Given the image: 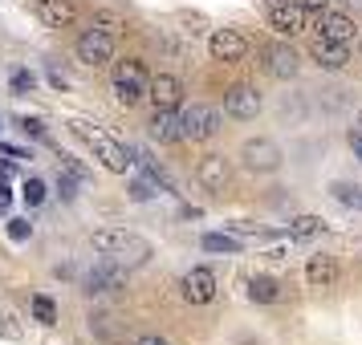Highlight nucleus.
<instances>
[{
  "mask_svg": "<svg viewBox=\"0 0 362 345\" xmlns=\"http://www.w3.org/2000/svg\"><path fill=\"white\" fill-rule=\"evenodd\" d=\"M329 191H334V199H338V203H346V207L362 212V183H334Z\"/></svg>",
  "mask_w": 362,
  "mask_h": 345,
  "instance_id": "412c9836",
  "label": "nucleus"
},
{
  "mask_svg": "<svg viewBox=\"0 0 362 345\" xmlns=\"http://www.w3.org/2000/svg\"><path fill=\"white\" fill-rule=\"evenodd\" d=\"M183 296H187L192 305H208L216 296V277L208 268H192V272L183 277Z\"/></svg>",
  "mask_w": 362,
  "mask_h": 345,
  "instance_id": "4468645a",
  "label": "nucleus"
},
{
  "mask_svg": "<svg viewBox=\"0 0 362 345\" xmlns=\"http://www.w3.org/2000/svg\"><path fill=\"white\" fill-rule=\"evenodd\" d=\"M0 126H4V122H0Z\"/></svg>",
  "mask_w": 362,
  "mask_h": 345,
  "instance_id": "4c0bfd02",
  "label": "nucleus"
},
{
  "mask_svg": "<svg viewBox=\"0 0 362 345\" xmlns=\"http://www.w3.org/2000/svg\"><path fill=\"white\" fill-rule=\"evenodd\" d=\"M281 147L273 143V138H248L245 147H240V163L248 167V171H257V175H269V171H277L281 167Z\"/></svg>",
  "mask_w": 362,
  "mask_h": 345,
  "instance_id": "39448f33",
  "label": "nucleus"
},
{
  "mask_svg": "<svg viewBox=\"0 0 362 345\" xmlns=\"http://www.w3.org/2000/svg\"><path fill=\"white\" fill-rule=\"evenodd\" d=\"M261 57H264V69H269L273 78H281V82H285V78H297V69H301V57H297L289 45H264Z\"/></svg>",
  "mask_w": 362,
  "mask_h": 345,
  "instance_id": "1a4fd4ad",
  "label": "nucleus"
},
{
  "mask_svg": "<svg viewBox=\"0 0 362 345\" xmlns=\"http://www.w3.org/2000/svg\"><path fill=\"white\" fill-rule=\"evenodd\" d=\"M151 138L155 143H180L183 114H175V110H155V118H151Z\"/></svg>",
  "mask_w": 362,
  "mask_h": 345,
  "instance_id": "dca6fc26",
  "label": "nucleus"
},
{
  "mask_svg": "<svg viewBox=\"0 0 362 345\" xmlns=\"http://www.w3.org/2000/svg\"><path fill=\"white\" fill-rule=\"evenodd\" d=\"M131 195H134V199H151L155 191H151V183H147V179H139V183L131 187Z\"/></svg>",
  "mask_w": 362,
  "mask_h": 345,
  "instance_id": "7c9ffc66",
  "label": "nucleus"
},
{
  "mask_svg": "<svg viewBox=\"0 0 362 345\" xmlns=\"http://www.w3.org/2000/svg\"><path fill=\"white\" fill-rule=\"evenodd\" d=\"M317 29H322V37H334V41H346V45H350L354 33H358L354 20L342 17V13H322V17H317Z\"/></svg>",
  "mask_w": 362,
  "mask_h": 345,
  "instance_id": "6ab92c4d",
  "label": "nucleus"
},
{
  "mask_svg": "<svg viewBox=\"0 0 362 345\" xmlns=\"http://www.w3.org/2000/svg\"><path fill=\"white\" fill-rule=\"evenodd\" d=\"M350 147H354V155H358V163H362V134H350Z\"/></svg>",
  "mask_w": 362,
  "mask_h": 345,
  "instance_id": "72a5a7b5",
  "label": "nucleus"
},
{
  "mask_svg": "<svg viewBox=\"0 0 362 345\" xmlns=\"http://www.w3.org/2000/svg\"><path fill=\"white\" fill-rule=\"evenodd\" d=\"M208 49H212L216 61H240L248 53V41L236 33V29H216L212 41H208Z\"/></svg>",
  "mask_w": 362,
  "mask_h": 345,
  "instance_id": "f8f14e48",
  "label": "nucleus"
},
{
  "mask_svg": "<svg viewBox=\"0 0 362 345\" xmlns=\"http://www.w3.org/2000/svg\"><path fill=\"white\" fill-rule=\"evenodd\" d=\"M8 236H13V240H29V236H33V224H29V219H8Z\"/></svg>",
  "mask_w": 362,
  "mask_h": 345,
  "instance_id": "cd10ccee",
  "label": "nucleus"
},
{
  "mask_svg": "<svg viewBox=\"0 0 362 345\" xmlns=\"http://www.w3.org/2000/svg\"><path fill=\"white\" fill-rule=\"evenodd\" d=\"M110 85H115V98L122 106H134V102L151 98V78H147V69H143V61H122L115 69Z\"/></svg>",
  "mask_w": 362,
  "mask_h": 345,
  "instance_id": "7ed1b4c3",
  "label": "nucleus"
},
{
  "mask_svg": "<svg viewBox=\"0 0 362 345\" xmlns=\"http://www.w3.org/2000/svg\"><path fill=\"white\" fill-rule=\"evenodd\" d=\"M297 4H301L305 13H313V17H322V13L329 8V0H297Z\"/></svg>",
  "mask_w": 362,
  "mask_h": 345,
  "instance_id": "c756f323",
  "label": "nucleus"
},
{
  "mask_svg": "<svg viewBox=\"0 0 362 345\" xmlns=\"http://www.w3.org/2000/svg\"><path fill=\"white\" fill-rule=\"evenodd\" d=\"M204 248H208V252H240V240H232V236H220V231H212V236H204Z\"/></svg>",
  "mask_w": 362,
  "mask_h": 345,
  "instance_id": "b1692460",
  "label": "nucleus"
},
{
  "mask_svg": "<svg viewBox=\"0 0 362 345\" xmlns=\"http://www.w3.org/2000/svg\"><path fill=\"white\" fill-rule=\"evenodd\" d=\"M21 195H25V203H29V207L45 203V183H41V179H29L25 187H21Z\"/></svg>",
  "mask_w": 362,
  "mask_h": 345,
  "instance_id": "393cba45",
  "label": "nucleus"
},
{
  "mask_svg": "<svg viewBox=\"0 0 362 345\" xmlns=\"http://www.w3.org/2000/svg\"><path fill=\"white\" fill-rule=\"evenodd\" d=\"M37 17L49 29H66L74 25V0H37Z\"/></svg>",
  "mask_w": 362,
  "mask_h": 345,
  "instance_id": "f3484780",
  "label": "nucleus"
},
{
  "mask_svg": "<svg viewBox=\"0 0 362 345\" xmlns=\"http://www.w3.org/2000/svg\"><path fill=\"white\" fill-rule=\"evenodd\" d=\"M305 280H310V289H334V280H338V264H334V256H310V264H305Z\"/></svg>",
  "mask_w": 362,
  "mask_h": 345,
  "instance_id": "a211bd4d",
  "label": "nucleus"
},
{
  "mask_svg": "<svg viewBox=\"0 0 362 345\" xmlns=\"http://www.w3.org/2000/svg\"><path fill=\"white\" fill-rule=\"evenodd\" d=\"M310 57L322 69H342L350 61V49H346V41H334V37H313Z\"/></svg>",
  "mask_w": 362,
  "mask_h": 345,
  "instance_id": "9d476101",
  "label": "nucleus"
},
{
  "mask_svg": "<svg viewBox=\"0 0 362 345\" xmlns=\"http://www.w3.org/2000/svg\"><path fill=\"white\" fill-rule=\"evenodd\" d=\"M0 337H8V341H17V337H21L17 317H13V313H0Z\"/></svg>",
  "mask_w": 362,
  "mask_h": 345,
  "instance_id": "bb28decb",
  "label": "nucleus"
},
{
  "mask_svg": "<svg viewBox=\"0 0 362 345\" xmlns=\"http://www.w3.org/2000/svg\"><path fill=\"white\" fill-rule=\"evenodd\" d=\"M317 231H322V219L317 215H297L293 224H289V236H297V240H310Z\"/></svg>",
  "mask_w": 362,
  "mask_h": 345,
  "instance_id": "4be33fe9",
  "label": "nucleus"
},
{
  "mask_svg": "<svg viewBox=\"0 0 362 345\" xmlns=\"http://www.w3.org/2000/svg\"><path fill=\"white\" fill-rule=\"evenodd\" d=\"M224 114L240 118V122L257 118V114H261V94H257L252 85H232L228 94H224Z\"/></svg>",
  "mask_w": 362,
  "mask_h": 345,
  "instance_id": "0eeeda50",
  "label": "nucleus"
},
{
  "mask_svg": "<svg viewBox=\"0 0 362 345\" xmlns=\"http://www.w3.org/2000/svg\"><path fill=\"white\" fill-rule=\"evenodd\" d=\"M49 82L57 85V90H66V73H57V69H49Z\"/></svg>",
  "mask_w": 362,
  "mask_h": 345,
  "instance_id": "473e14b6",
  "label": "nucleus"
},
{
  "mask_svg": "<svg viewBox=\"0 0 362 345\" xmlns=\"http://www.w3.org/2000/svg\"><path fill=\"white\" fill-rule=\"evenodd\" d=\"M33 85H37V78L29 69H17V73H13V94H29Z\"/></svg>",
  "mask_w": 362,
  "mask_h": 345,
  "instance_id": "a878e982",
  "label": "nucleus"
},
{
  "mask_svg": "<svg viewBox=\"0 0 362 345\" xmlns=\"http://www.w3.org/2000/svg\"><path fill=\"white\" fill-rule=\"evenodd\" d=\"M122 280H127L122 264H115V260H106V256H102L98 268H90V272H86V289H90V293H115V289H122Z\"/></svg>",
  "mask_w": 362,
  "mask_h": 345,
  "instance_id": "9b49d317",
  "label": "nucleus"
},
{
  "mask_svg": "<svg viewBox=\"0 0 362 345\" xmlns=\"http://www.w3.org/2000/svg\"><path fill=\"white\" fill-rule=\"evenodd\" d=\"M21 131H25V134H37V138H45V122H41V118H21Z\"/></svg>",
  "mask_w": 362,
  "mask_h": 345,
  "instance_id": "c85d7f7f",
  "label": "nucleus"
},
{
  "mask_svg": "<svg viewBox=\"0 0 362 345\" xmlns=\"http://www.w3.org/2000/svg\"><path fill=\"white\" fill-rule=\"evenodd\" d=\"M69 126H74V134L82 138L86 147L94 150V159H98V163L106 167V171H115V175H122V171H127V167L134 163L131 155H127V147H122V143H115V138H110L106 131H98V126H90V122H82V118H74Z\"/></svg>",
  "mask_w": 362,
  "mask_h": 345,
  "instance_id": "f03ea898",
  "label": "nucleus"
},
{
  "mask_svg": "<svg viewBox=\"0 0 362 345\" xmlns=\"http://www.w3.org/2000/svg\"><path fill=\"white\" fill-rule=\"evenodd\" d=\"M29 309H33V317L41 321V325H57V305H53L49 296H33Z\"/></svg>",
  "mask_w": 362,
  "mask_h": 345,
  "instance_id": "5701e85b",
  "label": "nucleus"
},
{
  "mask_svg": "<svg viewBox=\"0 0 362 345\" xmlns=\"http://www.w3.org/2000/svg\"><path fill=\"white\" fill-rule=\"evenodd\" d=\"M74 49H78V61L82 66H106L115 57V33L110 29H86Z\"/></svg>",
  "mask_w": 362,
  "mask_h": 345,
  "instance_id": "20e7f679",
  "label": "nucleus"
},
{
  "mask_svg": "<svg viewBox=\"0 0 362 345\" xmlns=\"http://www.w3.org/2000/svg\"><path fill=\"white\" fill-rule=\"evenodd\" d=\"M8 203H13V191H8V187L0 183V212H8Z\"/></svg>",
  "mask_w": 362,
  "mask_h": 345,
  "instance_id": "2f4dec72",
  "label": "nucleus"
},
{
  "mask_svg": "<svg viewBox=\"0 0 362 345\" xmlns=\"http://www.w3.org/2000/svg\"><path fill=\"white\" fill-rule=\"evenodd\" d=\"M269 25H273L281 37L305 33V8H301L297 0H289V4H277V8H269Z\"/></svg>",
  "mask_w": 362,
  "mask_h": 345,
  "instance_id": "6e6552de",
  "label": "nucleus"
},
{
  "mask_svg": "<svg viewBox=\"0 0 362 345\" xmlns=\"http://www.w3.org/2000/svg\"><path fill=\"white\" fill-rule=\"evenodd\" d=\"M350 134H362V114L354 118V131H350Z\"/></svg>",
  "mask_w": 362,
  "mask_h": 345,
  "instance_id": "c9c22d12",
  "label": "nucleus"
},
{
  "mask_svg": "<svg viewBox=\"0 0 362 345\" xmlns=\"http://www.w3.org/2000/svg\"><path fill=\"white\" fill-rule=\"evenodd\" d=\"M151 102H155V110H175L183 102V85L175 73H159V78H151Z\"/></svg>",
  "mask_w": 362,
  "mask_h": 345,
  "instance_id": "ddd939ff",
  "label": "nucleus"
},
{
  "mask_svg": "<svg viewBox=\"0 0 362 345\" xmlns=\"http://www.w3.org/2000/svg\"><path fill=\"white\" fill-rule=\"evenodd\" d=\"M248 296L257 301V305H273L281 296V284L277 280H269V277H252L248 280Z\"/></svg>",
  "mask_w": 362,
  "mask_h": 345,
  "instance_id": "aec40b11",
  "label": "nucleus"
},
{
  "mask_svg": "<svg viewBox=\"0 0 362 345\" xmlns=\"http://www.w3.org/2000/svg\"><path fill=\"white\" fill-rule=\"evenodd\" d=\"M264 4H269V8H277V4H289V0H264Z\"/></svg>",
  "mask_w": 362,
  "mask_h": 345,
  "instance_id": "e433bc0d",
  "label": "nucleus"
},
{
  "mask_svg": "<svg viewBox=\"0 0 362 345\" xmlns=\"http://www.w3.org/2000/svg\"><path fill=\"white\" fill-rule=\"evenodd\" d=\"M134 345H167V341H163V337H139Z\"/></svg>",
  "mask_w": 362,
  "mask_h": 345,
  "instance_id": "f704fd0d",
  "label": "nucleus"
},
{
  "mask_svg": "<svg viewBox=\"0 0 362 345\" xmlns=\"http://www.w3.org/2000/svg\"><path fill=\"white\" fill-rule=\"evenodd\" d=\"M94 252H102L106 260L122 264V268H139V264L151 260V244L134 231H122V228H106V231H94Z\"/></svg>",
  "mask_w": 362,
  "mask_h": 345,
  "instance_id": "f257e3e1",
  "label": "nucleus"
},
{
  "mask_svg": "<svg viewBox=\"0 0 362 345\" xmlns=\"http://www.w3.org/2000/svg\"><path fill=\"white\" fill-rule=\"evenodd\" d=\"M220 131V110L212 106H192V110H183V138H212Z\"/></svg>",
  "mask_w": 362,
  "mask_h": 345,
  "instance_id": "423d86ee",
  "label": "nucleus"
},
{
  "mask_svg": "<svg viewBox=\"0 0 362 345\" xmlns=\"http://www.w3.org/2000/svg\"><path fill=\"white\" fill-rule=\"evenodd\" d=\"M196 179L204 183L208 191H224V187H228V179H232V171H228V163H224V155H208V159L199 163Z\"/></svg>",
  "mask_w": 362,
  "mask_h": 345,
  "instance_id": "2eb2a0df",
  "label": "nucleus"
}]
</instances>
